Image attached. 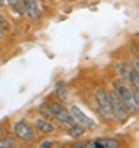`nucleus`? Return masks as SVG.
I'll use <instances>...</instances> for the list:
<instances>
[{
    "label": "nucleus",
    "instance_id": "nucleus-1",
    "mask_svg": "<svg viewBox=\"0 0 139 148\" xmlns=\"http://www.w3.org/2000/svg\"><path fill=\"white\" fill-rule=\"evenodd\" d=\"M111 88L115 90V93L120 96V99L124 103L130 117H136L139 112V90L132 88L124 79H120L117 76L112 79Z\"/></svg>",
    "mask_w": 139,
    "mask_h": 148
},
{
    "label": "nucleus",
    "instance_id": "nucleus-2",
    "mask_svg": "<svg viewBox=\"0 0 139 148\" xmlns=\"http://www.w3.org/2000/svg\"><path fill=\"white\" fill-rule=\"evenodd\" d=\"M11 132L16 138V141L20 142V145H36L38 141L42 138L36 132V129L31 126L30 120H27V117H21L15 120L12 123Z\"/></svg>",
    "mask_w": 139,
    "mask_h": 148
},
{
    "label": "nucleus",
    "instance_id": "nucleus-3",
    "mask_svg": "<svg viewBox=\"0 0 139 148\" xmlns=\"http://www.w3.org/2000/svg\"><path fill=\"white\" fill-rule=\"evenodd\" d=\"M108 96H109V103H111V111H112V115L115 118V124L117 126H124L127 124L132 117L127 112L124 103L121 102L120 96L115 93V90L108 88Z\"/></svg>",
    "mask_w": 139,
    "mask_h": 148
},
{
    "label": "nucleus",
    "instance_id": "nucleus-4",
    "mask_svg": "<svg viewBox=\"0 0 139 148\" xmlns=\"http://www.w3.org/2000/svg\"><path fill=\"white\" fill-rule=\"evenodd\" d=\"M67 108H69V111H71V114H72V117L75 120V123L81 124L88 133H93V132H96V130L99 129V123L94 118H91L90 115H87L79 105H76V103L72 102Z\"/></svg>",
    "mask_w": 139,
    "mask_h": 148
},
{
    "label": "nucleus",
    "instance_id": "nucleus-5",
    "mask_svg": "<svg viewBox=\"0 0 139 148\" xmlns=\"http://www.w3.org/2000/svg\"><path fill=\"white\" fill-rule=\"evenodd\" d=\"M23 18L31 24H40L43 21V9L38 0H21Z\"/></svg>",
    "mask_w": 139,
    "mask_h": 148
},
{
    "label": "nucleus",
    "instance_id": "nucleus-6",
    "mask_svg": "<svg viewBox=\"0 0 139 148\" xmlns=\"http://www.w3.org/2000/svg\"><path fill=\"white\" fill-rule=\"evenodd\" d=\"M30 123H31V126L36 129V132L43 138V136H54V135H58L60 132H58V129H57V126H55V123H53V121H48V120H45V118H42L40 115H34V117H31V120H30Z\"/></svg>",
    "mask_w": 139,
    "mask_h": 148
},
{
    "label": "nucleus",
    "instance_id": "nucleus-7",
    "mask_svg": "<svg viewBox=\"0 0 139 148\" xmlns=\"http://www.w3.org/2000/svg\"><path fill=\"white\" fill-rule=\"evenodd\" d=\"M53 96L60 100L62 103H64V105H71V103L73 102L72 99V90H71V85H69L64 79H58L55 84H54V90H53Z\"/></svg>",
    "mask_w": 139,
    "mask_h": 148
},
{
    "label": "nucleus",
    "instance_id": "nucleus-8",
    "mask_svg": "<svg viewBox=\"0 0 139 148\" xmlns=\"http://www.w3.org/2000/svg\"><path fill=\"white\" fill-rule=\"evenodd\" d=\"M96 147H102V148H120L123 147V141L117 136H99L94 138Z\"/></svg>",
    "mask_w": 139,
    "mask_h": 148
},
{
    "label": "nucleus",
    "instance_id": "nucleus-9",
    "mask_svg": "<svg viewBox=\"0 0 139 148\" xmlns=\"http://www.w3.org/2000/svg\"><path fill=\"white\" fill-rule=\"evenodd\" d=\"M36 114L40 115L42 118H45V120L53 121V123H54V112H53V109H51V106H49V103H48L47 99H43L36 106Z\"/></svg>",
    "mask_w": 139,
    "mask_h": 148
},
{
    "label": "nucleus",
    "instance_id": "nucleus-10",
    "mask_svg": "<svg viewBox=\"0 0 139 148\" xmlns=\"http://www.w3.org/2000/svg\"><path fill=\"white\" fill-rule=\"evenodd\" d=\"M63 133L69 138V139H79V138H84V135H87L88 132L81 126V124H78V123H75L73 126H71V127H66L64 130H63Z\"/></svg>",
    "mask_w": 139,
    "mask_h": 148
},
{
    "label": "nucleus",
    "instance_id": "nucleus-11",
    "mask_svg": "<svg viewBox=\"0 0 139 148\" xmlns=\"http://www.w3.org/2000/svg\"><path fill=\"white\" fill-rule=\"evenodd\" d=\"M6 9L16 18H23V9H21V0H6Z\"/></svg>",
    "mask_w": 139,
    "mask_h": 148
},
{
    "label": "nucleus",
    "instance_id": "nucleus-12",
    "mask_svg": "<svg viewBox=\"0 0 139 148\" xmlns=\"http://www.w3.org/2000/svg\"><path fill=\"white\" fill-rule=\"evenodd\" d=\"M115 73H117V78H120V79H124L126 81V78H127V73L130 71V64L129 62H118L115 63Z\"/></svg>",
    "mask_w": 139,
    "mask_h": 148
},
{
    "label": "nucleus",
    "instance_id": "nucleus-13",
    "mask_svg": "<svg viewBox=\"0 0 139 148\" xmlns=\"http://www.w3.org/2000/svg\"><path fill=\"white\" fill-rule=\"evenodd\" d=\"M126 82L132 87V88L139 90V72L138 71H133V69H130L129 73H127V78H126Z\"/></svg>",
    "mask_w": 139,
    "mask_h": 148
},
{
    "label": "nucleus",
    "instance_id": "nucleus-14",
    "mask_svg": "<svg viewBox=\"0 0 139 148\" xmlns=\"http://www.w3.org/2000/svg\"><path fill=\"white\" fill-rule=\"evenodd\" d=\"M3 144H5V148H16V147H20V142L16 141V138L12 135L11 130H8L6 135L3 136Z\"/></svg>",
    "mask_w": 139,
    "mask_h": 148
},
{
    "label": "nucleus",
    "instance_id": "nucleus-15",
    "mask_svg": "<svg viewBox=\"0 0 139 148\" xmlns=\"http://www.w3.org/2000/svg\"><path fill=\"white\" fill-rule=\"evenodd\" d=\"M0 29L5 30L8 34L12 32V21L5 12H0Z\"/></svg>",
    "mask_w": 139,
    "mask_h": 148
},
{
    "label": "nucleus",
    "instance_id": "nucleus-16",
    "mask_svg": "<svg viewBox=\"0 0 139 148\" xmlns=\"http://www.w3.org/2000/svg\"><path fill=\"white\" fill-rule=\"evenodd\" d=\"M60 142L55 141V139H49V136H43V139H39L36 145L40 147V148H51V147H55Z\"/></svg>",
    "mask_w": 139,
    "mask_h": 148
},
{
    "label": "nucleus",
    "instance_id": "nucleus-17",
    "mask_svg": "<svg viewBox=\"0 0 139 148\" xmlns=\"http://www.w3.org/2000/svg\"><path fill=\"white\" fill-rule=\"evenodd\" d=\"M72 147H85V139L79 138V139H73V141L71 142Z\"/></svg>",
    "mask_w": 139,
    "mask_h": 148
},
{
    "label": "nucleus",
    "instance_id": "nucleus-18",
    "mask_svg": "<svg viewBox=\"0 0 139 148\" xmlns=\"http://www.w3.org/2000/svg\"><path fill=\"white\" fill-rule=\"evenodd\" d=\"M8 130H9V129H8V127L3 124V121H0V139H3V136L6 135Z\"/></svg>",
    "mask_w": 139,
    "mask_h": 148
},
{
    "label": "nucleus",
    "instance_id": "nucleus-19",
    "mask_svg": "<svg viewBox=\"0 0 139 148\" xmlns=\"http://www.w3.org/2000/svg\"><path fill=\"white\" fill-rule=\"evenodd\" d=\"M39 2V5H40V8L43 9V8H48L49 5H51V0H38Z\"/></svg>",
    "mask_w": 139,
    "mask_h": 148
},
{
    "label": "nucleus",
    "instance_id": "nucleus-20",
    "mask_svg": "<svg viewBox=\"0 0 139 148\" xmlns=\"http://www.w3.org/2000/svg\"><path fill=\"white\" fill-rule=\"evenodd\" d=\"M6 38H8V33H6L5 30H2V29H0V42L6 40Z\"/></svg>",
    "mask_w": 139,
    "mask_h": 148
},
{
    "label": "nucleus",
    "instance_id": "nucleus-21",
    "mask_svg": "<svg viewBox=\"0 0 139 148\" xmlns=\"http://www.w3.org/2000/svg\"><path fill=\"white\" fill-rule=\"evenodd\" d=\"M0 8H2V9H6V0H0Z\"/></svg>",
    "mask_w": 139,
    "mask_h": 148
},
{
    "label": "nucleus",
    "instance_id": "nucleus-22",
    "mask_svg": "<svg viewBox=\"0 0 139 148\" xmlns=\"http://www.w3.org/2000/svg\"><path fill=\"white\" fill-rule=\"evenodd\" d=\"M3 11H5V9H2V8H0V12H3Z\"/></svg>",
    "mask_w": 139,
    "mask_h": 148
}]
</instances>
